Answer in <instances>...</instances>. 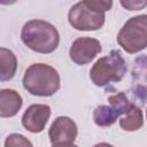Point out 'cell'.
<instances>
[{
	"label": "cell",
	"instance_id": "6da1fadb",
	"mask_svg": "<svg viewBox=\"0 0 147 147\" xmlns=\"http://www.w3.org/2000/svg\"><path fill=\"white\" fill-rule=\"evenodd\" d=\"M21 38L30 49L42 54L55 51L60 41L55 26L41 20H32L25 23L22 28Z\"/></svg>",
	"mask_w": 147,
	"mask_h": 147
},
{
	"label": "cell",
	"instance_id": "7a4b0ae2",
	"mask_svg": "<svg viewBox=\"0 0 147 147\" xmlns=\"http://www.w3.org/2000/svg\"><path fill=\"white\" fill-rule=\"evenodd\" d=\"M23 86L33 95L49 96L60 88V76L51 65L34 63L26 69L23 77Z\"/></svg>",
	"mask_w": 147,
	"mask_h": 147
},
{
	"label": "cell",
	"instance_id": "3957f363",
	"mask_svg": "<svg viewBox=\"0 0 147 147\" xmlns=\"http://www.w3.org/2000/svg\"><path fill=\"white\" fill-rule=\"evenodd\" d=\"M126 71L125 61L117 51H111L110 54L99 59L91 69V80L103 86L111 82H119Z\"/></svg>",
	"mask_w": 147,
	"mask_h": 147
},
{
	"label": "cell",
	"instance_id": "277c9868",
	"mask_svg": "<svg viewBox=\"0 0 147 147\" xmlns=\"http://www.w3.org/2000/svg\"><path fill=\"white\" fill-rule=\"evenodd\" d=\"M117 42L127 53H137L147 47V15L130 18L121 29Z\"/></svg>",
	"mask_w": 147,
	"mask_h": 147
},
{
	"label": "cell",
	"instance_id": "5b68a950",
	"mask_svg": "<svg viewBox=\"0 0 147 147\" xmlns=\"http://www.w3.org/2000/svg\"><path fill=\"white\" fill-rule=\"evenodd\" d=\"M108 101L109 106H99L94 110L93 118L99 126H109L114 124L119 116L127 114L133 107L123 92L109 96Z\"/></svg>",
	"mask_w": 147,
	"mask_h": 147
},
{
	"label": "cell",
	"instance_id": "8992f818",
	"mask_svg": "<svg viewBox=\"0 0 147 147\" xmlns=\"http://www.w3.org/2000/svg\"><path fill=\"white\" fill-rule=\"evenodd\" d=\"M69 23L80 31L99 30L105 23L103 13L95 11L88 8L83 1L72 6L68 14Z\"/></svg>",
	"mask_w": 147,
	"mask_h": 147
},
{
	"label": "cell",
	"instance_id": "52a82bcc",
	"mask_svg": "<svg viewBox=\"0 0 147 147\" xmlns=\"http://www.w3.org/2000/svg\"><path fill=\"white\" fill-rule=\"evenodd\" d=\"M48 134L53 146H71L77 137L76 123L69 117L60 116L51 125Z\"/></svg>",
	"mask_w": 147,
	"mask_h": 147
},
{
	"label": "cell",
	"instance_id": "ba28073f",
	"mask_svg": "<svg viewBox=\"0 0 147 147\" xmlns=\"http://www.w3.org/2000/svg\"><path fill=\"white\" fill-rule=\"evenodd\" d=\"M101 52L100 42L94 38H78L76 39L70 48V59L79 65L91 62Z\"/></svg>",
	"mask_w": 147,
	"mask_h": 147
},
{
	"label": "cell",
	"instance_id": "9c48e42d",
	"mask_svg": "<svg viewBox=\"0 0 147 147\" xmlns=\"http://www.w3.org/2000/svg\"><path fill=\"white\" fill-rule=\"evenodd\" d=\"M51 116V108L46 105L30 106L22 117L23 126L33 133L41 132Z\"/></svg>",
	"mask_w": 147,
	"mask_h": 147
},
{
	"label": "cell",
	"instance_id": "30bf717a",
	"mask_svg": "<svg viewBox=\"0 0 147 147\" xmlns=\"http://www.w3.org/2000/svg\"><path fill=\"white\" fill-rule=\"evenodd\" d=\"M22 106L21 95L14 90L0 91V116L11 117L16 115Z\"/></svg>",
	"mask_w": 147,
	"mask_h": 147
},
{
	"label": "cell",
	"instance_id": "8fae6325",
	"mask_svg": "<svg viewBox=\"0 0 147 147\" xmlns=\"http://www.w3.org/2000/svg\"><path fill=\"white\" fill-rule=\"evenodd\" d=\"M17 68V62L14 53L7 48L0 49V79L9 80L14 77Z\"/></svg>",
	"mask_w": 147,
	"mask_h": 147
},
{
	"label": "cell",
	"instance_id": "7c38bea8",
	"mask_svg": "<svg viewBox=\"0 0 147 147\" xmlns=\"http://www.w3.org/2000/svg\"><path fill=\"white\" fill-rule=\"evenodd\" d=\"M121 127L124 131H136L142 126V114L141 110L137 107H132L127 113L126 117H123L119 121Z\"/></svg>",
	"mask_w": 147,
	"mask_h": 147
},
{
	"label": "cell",
	"instance_id": "4fadbf2b",
	"mask_svg": "<svg viewBox=\"0 0 147 147\" xmlns=\"http://www.w3.org/2000/svg\"><path fill=\"white\" fill-rule=\"evenodd\" d=\"M83 2L88 8L99 13H105L113 6V0H83Z\"/></svg>",
	"mask_w": 147,
	"mask_h": 147
},
{
	"label": "cell",
	"instance_id": "5bb4252c",
	"mask_svg": "<svg viewBox=\"0 0 147 147\" xmlns=\"http://www.w3.org/2000/svg\"><path fill=\"white\" fill-rule=\"evenodd\" d=\"M5 146L6 147H9V146H32V144L23 136L21 134H16V133H13L10 136L7 137L6 139V142H5Z\"/></svg>",
	"mask_w": 147,
	"mask_h": 147
},
{
	"label": "cell",
	"instance_id": "9a60e30c",
	"mask_svg": "<svg viewBox=\"0 0 147 147\" xmlns=\"http://www.w3.org/2000/svg\"><path fill=\"white\" fill-rule=\"evenodd\" d=\"M121 5L127 10H140L147 6V0H119Z\"/></svg>",
	"mask_w": 147,
	"mask_h": 147
},
{
	"label": "cell",
	"instance_id": "2e32d148",
	"mask_svg": "<svg viewBox=\"0 0 147 147\" xmlns=\"http://www.w3.org/2000/svg\"><path fill=\"white\" fill-rule=\"evenodd\" d=\"M17 0H0V2L2 3V5H11V3H14V2H16Z\"/></svg>",
	"mask_w": 147,
	"mask_h": 147
},
{
	"label": "cell",
	"instance_id": "e0dca14e",
	"mask_svg": "<svg viewBox=\"0 0 147 147\" xmlns=\"http://www.w3.org/2000/svg\"><path fill=\"white\" fill-rule=\"evenodd\" d=\"M146 114H147V113H146Z\"/></svg>",
	"mask_w": 147,
	"mask_h": 147
}]
</instances>
